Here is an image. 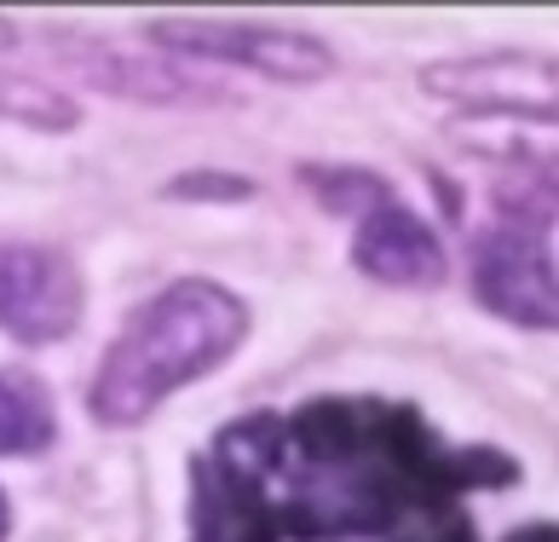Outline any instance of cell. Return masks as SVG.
<instances>
[{
  "mask_svg": "<svg viewBox=\"0 0 559 542\" xmlns=\"http://www.w3.org/2000/svg\"><path fill=\"white\" fill-rule=\"evenodd\" d=\"M473 295L508 323L559 329V266L543 237L520 225H496L473 243Z\"/></svg>",
  "mask_w": 559,
  "mask_h": 542,
  "instance_id": "277c9868",
  "label": "cell"
},
{
  "mask_svg": "<svg viewBox=\"0 0 559 542\" xmlns=\"http://www.w3.org/2000/svg\"><path fill=\"white\" fill-rule=\"evenodd\" d=\"M81 318V278L58 248L7 243L0 248V329L12 341L52 346Z\"/></svg>",
  "mask_w": 559,
  "mask_h": 542,
  "instance_id": "5b68a950",
  "label": "cell"
},
{
  "mask_svg": "<svg viewBox=\"0 0 559 542\" xmlns=\"http://www.w3.org/2000/svg\"><path fill=\"white\" fill-rule=\"evenodd\" d=\"M52 399L24 369H0V456H35L52 445Z\"/></svg>",
  "mask_w": 559,
  "mask_h": 542,
  "instance_id": "9c48e42d",
  "label": "cell"
},
{
  "mask_svg": "<svg viewBox=\"0 0 559 542\" xmlns=\"http://www.w3.org/2000/svg\"><path fill=\"white\" fill-rule=\"evenodd\" d=\"M432 98L462 104V116H559V58L548 52H473L421 70Z\"/></svg>",
  "mask_w": 559,
  "mask_h": 542,
  "instance_id": "7a4b0ae2",
  "label": "cell"
},
{
  "mask_svg": "<svg viewBox=\"0 0 559 542\" xmlns=\"http://www.w3.org/2000/svg\"><path fill=\"white\" fill-rule=\"evenodd\" d=\"M248 329V311L231 288L209 278L168 283L162 295L133 311V323L116 335L105 369L87 392L93 415L105 427H133L144 422L162 399H174L179 387L202 381L237 352Z\"/></svg>",
  "mask_w": 559,
  "mask_h": 542,
  "instance_id": "6da1fadb",
  "label": "cell"
},
{
  "mask_svg": "<svg viewBox=\"0 0 559 542\" xmlns=\"http://www.w3.org/2000/svg\"><path fill=\"white\" fill-rule=\"evenodd\" d=\"M444 133L485 162H508L536 185L559 179V116H455Z\"/></svg>",
  "mask_w": 559,
  "mask_h": 542,
  "instance_id": "52a82bcc",
  "label": "cell"
},
{
  "mask_svg": "<svg viewBox=\"0 0 559 542\" xmlns=\"http://www.w3.org/2000/svg\"><path fill=\"white\" fill-rule=\"evenodd\" d=\"M151 40L185 58H214V64H242L277 81H318L335 70L323 40L300 30H272V24H214V17H162L151 24Z\"/></svg>",
  "mask_w": 559,
  "mask_h": 542,
  "instance_id": "3957f363",
  "label": "cell"
},
{
  "mask_svg": "<svg viewBox=\"0 0 559 542\" xmlns=\"http://www.w3.org/2000/svg\"><path fill=\"white\" fill-rule=\"evenodd\" d=\"M75 52V70L93 81V87L105 93H121V98H144V104H168V98H191V81L174 75L168 64H156V58H128L105 47V40H93V47H70Z\"/></svg>",
  "mask_w": 559,
  "mask_h": 542,
  "instance_id": "ba28073f",
  "label": "cell"
},
{
  "mask_svg": "<svg viewBox=\"0 0 559 542\" xmlns=\"http://www.w3.org/2000/svg\"><path fill=\"white\" fill-rule=\"evenodd\" d=\"M352 260H358L364 278H376L386 288H439L444 283V248L427 232V220H416L399 202H376L358 225V243H352Z\"/></svg>",
  "mask_w": 559,
  "mask_h": 542,
  "instance_id": "8992f818",
  "label": "cell"
},
{
  "mask_svg": "<svg viewBox=\"0 0 559 542\" xmlns=\"http://www.w3.org/2000/svg\"><path fill=\"white\" fill-rule=\"evenodd\" d=\"M7 526H12V508H7V496H0V537H7Z\"/></svg>",
  "mask_w": 559,
  "mask_h": 542,
  "instance_id": "7c38bea8",
  "label": "cell"
},
{
  "mask_svg": "<svg viewBox=\"0 0 559 542\" xmlns=\"http://www.w3.org/2000/svg\"><path fill=\"white\" fill-rule=\"evenodd\" d=\"M174 197H248V179H225V174H191V179H174Z\"/></svg>",
  "mask_w": 559,
  "mask_h": 542,
  "instance_id": "8fae6325",
  "label": "cell"
},
{
  "mask_svg": "<svg viewBox=\"0 0 559 542\" xmlns=\"http://www.w3.org/2000/svg\"><path fill=\"white\" fill-rule=\"evenodd\" d=\"M0 121H24V128H40V133H70L81 110L70 93L47 87V81L0 70Z\"/></svg>",
  "mask_w": 559,
  "mask_h": 542,
  "instance_id": "30bf717a",
  "label": "cell"
}]
</instances>
